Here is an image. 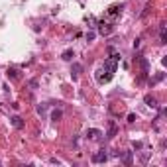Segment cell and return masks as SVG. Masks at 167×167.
Returning a JSON list of instances; mask_svg holds the SVG:
<instances>
[{
    "label": "cell",
    "mask_w": 167,
    "mask_h": 167,
    "mask_svg": "<svg viewBox=\"0 0 167 167\" xmlns=\"http://www.w3.org/2000/svg\"><path fill=\"white\" fill-rule=\"evenodd\" d=\"M118 61H120V55H112V57H108V59L104 61L102 69L114 75V73H116V69H118Z\"/></svg>",
    "instance_id": "6da1fadb"
},
{
    "label": "cell",
    "mask_w": 167,
    "mask_h": 167,
    "mask_svg": "<svg viewBox=\"0 0 167 167\" xmlns=\"http://www.w3.org/2000/svg\"><path fill=\"white\" fill-rule=\"evenodd\" d=\"M114 32V26L108 22H98V33L100 36H110V33Z\"/></svg>",
    "instance_id": "7a4b0ae2"
},
{
    "label": "cell",
    "mask_w": 167,
    "mask_h": 167,
    "mask_svg": "<svg viewBox=\"0 0 167 167\" xmlns=\"http://www.w3.org/2000/svg\"><path fill=\"white\" fill-rule=\"evenodd\" d=\"M106 159H108V153H106V149H98V152L93 155V161H94V163H104Z\"/></svg>",
    "instance_id": "3957f363"
},
{
    "label": "cell",
    "mask_w": 167,
    "mask_h": 167,
    "mask_svg": "<svg viewBox=\"0 0 167 167\" xmlns=\"http://www.w3.org/2000/svg\"><path fill=\"white\" fill-rule=\"evenodd\" d=\"M122 4H116V6H110L108 8V12H106V16L108 18H116V16H120V12H122Z\"/></svg>",
    "instance_id": "277c9868"
},
{
    "label": "cell",
    "mask_w": 167,
    "mask_h": 167,
    "mask_svg": "<svg viewBox=\"0 0 167 167\" xmlns=\"http://www.w3.org/2000/svg\"><path fill=\"white\" fill-rule=\"evenodd\" d=\"M81 73H83V65H81V63H73V65H71V77H73V81H75V79H77Z\"/></svg>",
    "instance_id": "5b68a950"
},
{
    "label": "cell",
    "mask_w": 167,
    "mask_h": 167,
    "mask_svg": "<svg viewBox=\"0 0 167 167\" xmlns=\"http://www.w3.org/2000/svg\"><path fill=\"white\" fill-rule=\"evenodd\" d=\"M10 122H12V126H14L16 130H22V128H24V120L20 118V116H12Z\"/></svg>",
    "instance_id": "8992f818"
},
{
    "label": "cell",
    "mask_w": 167,
    "mask_h": 167,
    "mask_svg": "<svg viewBox=\"0 0 167 167\" xmlns=\"http://www.w3.org/2000/svg\"><path fill=\"white\" fill-rule=\"evenodd\" d=\"M98 136H102V132L97 130V128H90V130H87V138H89V140H98Z\"/></svg>",
    "instance_id": "52a82bcc"
},
{
    "label": "cell",
    "mask_w": 167,
    "mask_h": 167,
    "mask_svg": "<svg viewBox=\"0 0 167 167\" xmlns=\"http://www.w3.org/2000/svg\"><path fill=\"white\" fill-rule=\"evenodd\" d=\"M144 102L148 104L149 108H157V100H155V97H152V94H145V97H144Z\"/></svg>",
    "instance_id": "ba28073f"
},
{
    "label": "cell",
    "mask_w": 167,
    "mask_h": 167,
    "mask_svg": "<svg viewBox=\"0 0 167 167\" xmlns=\"http://www.w3.org/2000/svg\"><path fill=\"white\" fill-rule=\"evenodd\" d=\"M116 132H118V128H116V124H114V122H110V124H108V132H106V138H108V140H112V138L116 136Z\"/></svg>",
    "instance_id": "9c48e42d"
},
{
    "label": "cell",
    "mask_w": 167,
    "mask_h": 167,
    "mask_svg": "<svg viewBox=\"0 0 167 167\" xmlns=\"http://www.w3.org/2000/svg\"><path fill=\"white\" fill-rule=\"evenodd\" d=\"M6 75H8V79H12V81H18V79H20V71L14 69V67H10Z\"/></svg>",
    "instance_id": "30bf717a"
},
{
    "label": "cell",
    "mask_w": 167,
    "mask_h": 167,
    "mask_svg": "<svg viewBox=\"0 0 167 167\" xmlns=\"http://www.w3.org/2000/svg\"><path fill=\"white\" fill-rule=\"evenodd\" d=\"M138 63H140V67H141V69H144V73H148V71H149V61L148 59H145V57H138Z\"/></svg>",
    "instance_id": "8fae6325"
},
{
    "label": "cell",
    "mask_w": 167,
    "mask_h": 167,
    "mask_svg": "<svg viewBox=\"0 0 167 167\" xmlns=\"http://www.w3.org/2000/svg\"><path fill=\"white\" fill-rule=\"evenodd\" d=\"M73 57H75V51H73V49H65V51H63V55H61V59H65V61H71Z\"/></svg>",
    "instance_id": "7c38bea8"
},
{
    "label": "cell",
    "mask_w": 167,
    "mask_h": 167,
    "mask_svg": "<svg viewBox=\"0 0 167 167\" xmlns=\"http://www.w3.org/2000/svg\"><path fill=\"white\" fill-rule=\"evenodd\" d=\"M61 118H63V112H61V110H53L51 112V120H53V122H59Z\"/></svg>",
    "instance_id": "4fadbf2b"
},
{
    "label": "cell",
    "mask_w": 167,
    "mask_h": 167,
    "mask_svg": "<svg viewBox=\"0 0 167 167\" xmlns=\"http://www.w3.org/2000/svg\"><path fill=\"white\" fill-rule=\"evenodd\" d=\"M159 39H161V43H167V28L165 26H161V30H159Z\"/></svg>",
    "instance_id": "5bb4252c"
},
{
    "label": "cell",
    "mask_w": 167,
    "mask_h": 167,
    "mask_svg": "<svg viewBox=\"0 0 167 167\" xmlns=\"http://www.w3.org/2000/svg\"><path fill=\"white\" fill-rule=\"evenodd\" d=\"M122 157H124V163H126V165H132V152L122 153Z\"/></svg>",
    "instance_id": "9a60e30c"
},
{
    "label": "cell",
    "mask_w": 167,
    "mask_h": 167,
    "mask_svg": "<svg viewBox=\"0 0 167 167\" xmlns=\"http://www.w3.org/2000/svg\"><path fill=\"white\" fill-rule=\"evenodd\" d=\"M163 77H165V73H157L155 77L152 79V85H155V83H159V81H163Z\"/></svg>",
    "instance_id": "2e32d148"
},
{
    "label": "cell",
    "mask_w": 167,
    "mask_h": 167,
    "mask_svg": "<svg viewBox=\"0 0 167 167\" xmlns=\"http://www.w3.org/2000/svg\"><path fill=\"white\" fill-rule=\"evenodd\" d=\"M45 112H47V106H45V104H39V106H37V114H45Z\"/></svg>",
    "instance_id": "e0dca14e"
},
{
    "label": "cell",
    "mask_w": 167,
    "mask_h": 167,
    "mask_svg": "<svg viewBox=\"0 0 167 167\" xmlns=\"http://www.w3.org/2000/svg\"><path fill=\"white\" fill-rule=\"evenodd\" d=\"M94 39V32H89L87 33V41H93Z\"/></svg>",
    "instance_id": "ac0fdd59"
},
{
    "label": "cell",
    "mask_w": 167,
    "mask_h": 167,
    "mask_svg": "<svg viewBox=\"0 0 167 167\" xmlns=\"http://www.w3.org/2000/svg\"><path fill=\"white\" fill-rule=\"evenodd\" d=\"M122 153H124V152H120V149H114V152H112V155H114V157H122Z\"/></svg>",
    "instance_id": "d6986e66"
},
{
    "label": "cell",
    "mask_w": 167,
    "mask_h": 167,
    "mask_svg": "<svg viewBox=\"0 0 167 167\" xmlns=\"http://www.w3.org/2000/svg\"><path fill=\"white\" fill-rule=\"evenodd\" d=\"M128 122H130V124L136 122V114H128Z\"/></svg>",
    "instance_id": "ffe728a7"
},
{
    "label": "cell",
    "mask_w": 167,
    "mask_h": 167,
    "mask_svg": "<svg viewBox=\"0 0 167 167\" xmlns=\"http://www.w3.org/2000/svg\"><path fill=\"white\" fill-rule=\"evenodd\" d=\"M36 87H37V81H36V79H33V81H30V89L33 90V89H36Z\"/></svg>",
    "instance_id": "44dd1931"
}]
</instances>
